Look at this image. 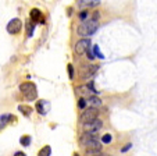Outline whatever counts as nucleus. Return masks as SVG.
<instances>
[{
    "label": "nucleus",
    "mask_w": 157,
    "mask_h": 156,
    "mask_svg": "<svg viewBox=\"0 0 157 156\" xmlns=\"http://www.w3.org/2000/svg\"><path fill=\"white\" fill-rule=\"evenodd\" d=\"M81 144L92 150L101 149V141H99L96 134H92V133H83V135L81 137Z\"/></svg>",
    "instance_id": "f257e3e1"
},
{
    "label": "nucleus",
    "mask_w": 157,
    "mask_h": 156,
    "mask_svg": "<svg viewBox=\"0 0 157 156\" xmlns=\"http://www.w3.org/2000/svg\"><path fill=\"white\" fill-rule=\"evenodd\" d=\"M20 91L24 95L25 99L29 100V102L35 100L38 96V89H36V85L33 82H22L20 85Z\"/></svg>",
    "instance_id": "f03ea898"
},
{
    "label": "nucleus",
    "mask_w": 157,
    "mask_h": 156,
    "mask_svg": "<svg viewBox=\"0 0 157 156\" xmlns=\"http://www.w3.org/2000/svg\"><path fill=\"white\" fill-rule=\"evenodd\" d=\"M98 27H99L98 21L89 18V20L83 21V22L79 25V28H78V34H79L81 36H89V35H92V34L98 30Z\"/></svg>",
    "instance_id": "7ed1b4c3"
},
{
    "label": "nucleus",
    "mask_w": 157,
    "mask_h": 156,
    "mask_svg": "<svg viewBox=\"0 0 157 156\" xmlns=\"http://www.w3.org/2000/svg\"><path fill=\"white\" fill-rule=\"evenodd\" d=\"M98 114H99V110L96 107H88V109L83 110L82 116H81V123L83 124H89V123H93V121L98 120Z\"/></svg>",
    "instance_id": "20e7f679"
},
{
    "label": "nucleus",
    "mask_w": 157,
    "mask_h": 156,
    "mask_svg": "<svg viewBox=\"0 0 157 156\" xmlns=\"http://www.w3.org/2000/svg\"><path fill=\"white\" fill-rule=\"evenodd\" d=\"M22 30V21L20 18H13L9 24H7V32L11 35H17Z\"/></svg>",
    "instance_id": "39448f33"
},
{
    "label": "nucleus",
    "mask_w": 157,
    "mask_h": 156,
    "mask_svg": "<svg viewBox=\"0 0 157 156\" xmlns=\"http://www.w3.org/2000/svg\"><path fill=\"white\" fill-rule=\"evenodd\" d=\"M90 49V41L88 38L79 39V41L75 43V53L77 54H85L88 53V50Z\"/></svg>",
    "instance_id": "423d86ee"
},
{
    "label": "nucleus",
    "mask_w": 157,
    "mask_h": 156,
    "mask_svg": "<svg viewBox=\"0 0 157 156\" xmlns=\"http://www.w3.org/2000/svg\"><path fill=\"white\" fill-rule=\"evenodd\" d=\"M103 126V121L101 120H96L93 123H89V124H83V133H92V134H96L99 130Z\"/></svg>",
    "instance_id": "0eeeda50"
},
{
    "label": "nucleus",
    "mask_w": 157,
    "mask_h": 156,
    "mask_svg": "<svg viewBox=\"0 0 157 156\" xmlns=\"http://www.w3.org/2000/svg\"><path fill=\"white\" fill-rule=\"evenodd\" d=\"M50 110V103L48 102V100H38L36 102V112L39 113V114L44 116V114H48V112Z\"/></svg>",
    "instance_id": "6e6552de"
},
{
    "label": "nucleus",
    "mask_w": 157,
    "mask_h": 156,
    "mask_svg": "<svg viewBox=\"0 0 157 156\" xmlns=\"http://www.w3.org/2000/svg\"><path fill=\"white\" fill-rule=\"evenodd\" d=\"M101 2H99V0H79L78 6L79 7H96Z\"/></svg>",
    "instance_id": "1a4fd4ad"
},
{
    "label": "nucleus",
    "mask_w": 157,
    "mask_h": 156,
    "mask_svg": "<svg viewBox=\"0 0 157 156\" xmlns=\"http://www.w3.org/2000/svg\"><path fill=\"white\" fill-rule=\"evenodd\" d=\"M31 20L33 21V22H42L43 21V18H42V13L39 11L38 9H32L31 10Z\"/></svg>",
    "instance_id": "9d476101"
},
{
    "label": "nucleus",
    "mask_w": 157,
    "mask_h": 156,
    "mask_svg": "<svg viewBox=\"0 0 157 156\" xmlns=\"http://www.w3.org/2000/svg\"><path fill=\"white\" fill-rule=\"evenodd\" d=\"M11 120V114L10 113H6V114H2L0 116V131L4 128V127L9 124V121Z\"/></svg>",
    "instance_id": "9b49d317"
},
{
    "label": "nucleus",
    "mask_w": 157,
    "mask_h": 156,
    "mask_svg": "<svg viewBox=\"0 0 157 156\" xmlns=\"http://www.w3.org/2000/svg\"><path fill=\"white\" fill-rule=\"evenodd\" d=\"M98 68H99L98 66H88V67H85L86 73L83 74V77H85V78H90V77H92L93 74L98 71Z\"/></svg>",
    "instance_id": "f8f14e48"
},
{
    "label": "nucleus",
    "mask_w": 157,
    "mask_h": 156,
    "mask_svg": "<svg viewBox=\"0 0 157 156\" xmlns=\"http://www.w3.org/2000/svg\"><path fill=\"white\" fill-rule=\"evenodd\" d=\"M88 102L92 105V107H98V106H100V105H101L100 98L95 96V95H90V96H89V99H88Z\"/></svg>",
    "instance_id": "ddd939ff"
},
{
    "label": "nucleus",
    "mask_w": 157,
    "mask_h": 156,
    "mask_svg": "<svg viewBox=\"0 0 157 156\" xmlns=\"http://www.w3.org/2000/svg\"><path fill=\"white\" fill-rule=\"evenodd\" d=\"M18 110H20L24 116H31L32 114V107L27 106V105H20V106H18Z\"/></svg>",
    "instance_id": "4468645a"
},
{
    "label": "nucleus",
    "mask_w": 157,
    "mask_h": 156,
    "mask_svg": "<svg viewBox=\"0 0 157 156\" xmlns=\"http://www.w3.org/2000/svg\"><path fill=\"white\" fill-rule=\"evenodd\" d=\"M50 153H52L50 146H49V145H46V146H43L40 150H39L38 156H50Z\"/></svg>",
    "instance_id": "2eb2a0df"
},
{
    "label": "nucleus",
    "mask_w": 157,
    "mask_h": 156,
    "mask_svg": "<svg viewBox=\"0 0 157 156\" xmlns=\"http://www.w3.org/2000/svg\"><path fill=\"white\" fill-rule=\"evenodd\" d=\"M20 144L22 145V146H29L31 144V137L29 135H22L20 139Z\"/></svg>",
    "instance_id": "dca6fc26"
},
{
    "label": "nucleus",
    "mask_w": 157,
    "mask_h": 156,
    "mask_svg": "<svg viewBox=\"0 0 157 156\" xmlns=\"http://www.w3.org/2000/svg\"><path fill=\"white\" fill-rule=\"evenodd\" d=\"M85 156H104L101 153V150H92V149H86Z\"/></svg>",
    "instance_id": "f3484780"
},
{
    "label": "nucleus",
    "mask_w": 157,
    "mask_h": 156,
    "mask_svg": "<svg viewBox=\"0 0 157 156\" xmlns=\"http://www.w3.org/2000/svg\"><path fill=\"white\" fill-rule=\"evenodd\" d=\"M111 135H110V134H106V135H103L101 137V142H103V144H110V142H111Z\"/></svg>",
    "instance_id": "a211bd4d"
},
{
    "label": "nucleus",
    "mask_w": 157,
    "mask_h": 156,
    "mask_svg": "<svg viewBox=\"0 0 157 156\" xmlns=\"http://www.w3.org/2000/svg\"><path fill=\"white\" fill-rule=\"evenodd\" d=\"M93 53H95L96 56L99 57V59H104V56L100 53V50H99V47H98V46H93Z\"/></svg>",
    "instance_id": "6ab92c4d"
},
{
    "label": "nucleus",
    "mask_w": 157,
    "mask_h": 156,
    "mask_svg": "<svg viewBox=\"0 0 157 156\" xmlns=\"http://www.w3.org/2000/svg\"><path fill=\"white\" fill-rule=\"evenodd\" d=\"M78 107H79V109H85L86 107V100L83 99V98H81V99L78 100Z\"/></svg>",
    "instance_id": "aec40b11"
},
{
    "label": "nucleus",
    "mask_w": 157,
    "mask_h": 156,
    "mask_svg": "<svg viewBox=\"0 0 157 156\" xmlns=\"http://www.w3.org/2000/svg\"><path fill=\"white\" fill-rule=\"evenodd\" d=\"M86 54H88V59L90 60V62H93V60H95V53L92 52V47L88 50V53H86Z\"/></svg>",
    "instance_id": "412c9836"
},
{
    "label": "nucleus",
    "mask_w": 157,
    "mask_h": 156,
    "mask_svg": "<svg viewBox=\"0 0 157 156\" xmlns=\"http://www.w3.org/2000/svg\"><path fill=\"white\" fill-rule=\"evenodd\" d=\"M88 88H89V91H92L93 94H99V92H98V89H96L95 86H93V81H90V82L88 84Z\"/></svg>",
    "instance_id": "4be33fe9"
},
{
    "label": "nucleus",
    "mask_w": 157,
    "mask_h": 156,
    "mask_svg": "<svg viewBox=\"0 0 157 156\" xmlns=\"http://www.w3.org/2000/svg\"><path fill=\"white\" fill-rule=\"evenodd\" d=\"M88 14H89L88 11H81V13H79V20L86 21V18H88Z\"/></svg>",
    "instance_id": "5701e85b"
},
{
    "label": "nucleus",
    "mask_w": 157,
    "mask_h": 156,
    "mask_svg": "<svg viewBox=\"0 0 157 156\" xmlns=\"http://www.w3.org/2000/svg\"><path fill=\"white\" fill-rule=\"evenodd\" d=\"M67 70H68V75H70V78H72V77H74V68H72V66H71V64H68V66H67Z\"/></svg>",
    "instance_id": "b1692460"
},
{
    "label": "nucleus",
    "mask_w": 157,
    "mask_h": 156,
    "mask_svg": "<svg viewBox=\"0 0 157 156\" xmlns=\"http://www.w3.org/2000/svg\"><path fill=\"white\" fill-rule=\"evenodd\" d=\"M131 146H132V145H131V144H128L127 146H124L121 150H122V152H127V150H129V148H131Z\"/></svg>",
    "instance_id": "393cba45"
},
{
    "label": "nucleus",
    "mask_w": 157,
    "mask_h": 156,
    "mask_svg": "<svg viewBox=\"0 0 157 156\" xmlns=\"http://www.w3.org/2000/svg\"><path fill=\"white\" fill-rule=\"evenodd\" d=\"M14 156H27V155H25L24 152H15V153H14Z\"/></svg>",
    "instance_id": "a878e982"
},
{
    "label": "nucleus",
    "mask_w": 157,
    "mask_h": 156,
    "mask_svg": "<svg viewBox=\"0 0 157 156\" xmlns=\"http://www.w3.org/2000/svg\"><path fill=\"white\" fill-rule=\"evenodd\" d=\"M74 156H79V155H78V153H74Z\"/></svg>",
    "instance_id": "bb28decb"
},
{
    "label": "nucleus",
    "mask_w": 157,
    "mask_h": 156,
    "mask_svg": "<svg viewBox=\"0 0 157 156\" xmlns=\"http://www.w3.org/2000/svg\"><path fill=\"white\" fill-rule=\"evenodd\" d=\"M104 156H110V155H104Z\"/></svg>",
    "instance_id": "cd10ccee"
}]
</instances>
